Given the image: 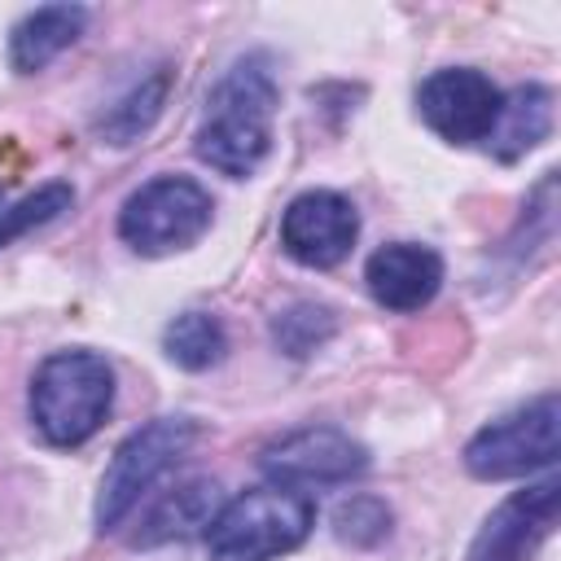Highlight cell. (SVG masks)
Masks as SVG:
<instances>
[{"label":"cell","instance_id":"obj_1","mask_svg":"<svg viewBox=\"0 0 561 561\" xmlns=\"http://www.w3.org/2000/svg\"><path fill=\"white\" fill-rule=\"evenodd\" d=\"M276 79L267 57H241L206 96V118L197 127V158L224 175H250L272 149Z\"/></svg>","mask_w":561,"mask_h":561},{"label":"cell","instance_id":"obj_2","mask_svg":"<svg viewBox=\"0 0 561 561\" xmlns=\"http://www.w3.org/2000/svg\"><path fill=\"white\" fill-rule=\"evenodd\" d=\"M316 526V500L298 486H250L237 500H224L206 526L210 561H276L294 552Z\"/></svg>","mask_w":561,"mask_h":561},{"label":"cell","instance_id":"obj_3","mask_svg":"<svg viewBox=\"0 0 561 561\" xmlns=\"http://www.w3.org/2000/svg\"><path fill=\"white\" fill-rule=\"evenodd\" d=\"M114 408V368L96 351H57L31 381V421L53 447L88 443Z\"/></svg>","mask_w":561,"mask_h":561},{"label":"cell","instance_id":"obj_4","mask_svg":"<svg viewBox=\"0 0 561 561\" xmlns=\"http://www.w3.org/2000/svg\"><path fill=\"white\" fill-rule=\"evenodd\" d=\"M215 219L210 193L188 175H158L140 184L118 210V237L140 254H175L202 241Z\"/></svg>","mask_w":561,"mask_h":561},{"label":"cell","instance_id":"obj_5","mask_svg":"<svg viewBox=\"0 0 561 561\" xmlns=\"http://www.w3.org/2000/svg\"><path fill=\"white\" fill-rule=\"evenodd\" d=\"M193 438H197V421L188 416H158L136 434H127L114 460L105 465V478L96 491V526L118 530L123 517L140 504V495L193 447Z\"/></svg>","mask_w":561,"mask_h":561},{"label":"cell","instance_id":"obj_6","mask_svg":"<svg viewBox=\"0 0 561 561\" xmlns=\"http://www.w3.org/2000/svg\"><path fill=\"white\" fill-rule=\"evenodd\" d=\"M561 403L557 394H539L535 403L482 425L469 443H465V469L482 482H500V478H522L530 469H548L561 451Z\"/></svg>","mask_w":561,"mask_h":561},{"label":"cell","instance_id":"obj_7","mask_svg":"<svg viewBox=\"0 0 561 561\" xmlns=\"http://www.w3.org/2000/svg\"><path fill=\"white\" fill-rule=\"evenodd\" d=\"M259 465L272 482L302 491V486H337V482L359 478L368 469V451L333 425H302L267 443Z\"/></svg>","mask_w":561,"mask_h":561},{"label":"cell","instance_id":"obj_8","mask_svg":"<svg viewBox=\"0 0 561 561\" xmlns=\"http://www.w3.org/2000/svg\"><path fill=\"white\" fill-rule=\"evenodd\" d=\"M500 101L504 92L482 75V70H469V66H447V70H434L421 88H416V110L421 118L451 145H473V140H486L495 114H500Z\"/></svg>","mask_w":561,"mask_h":561},{"label":"cell","instance_id":"obj_9","mask_svg":"<svg viewBox=\"0 0 561 561\" xmlns=\"http://www.w3.org/2000/svg\"><path fill=\"white\" fill-rule=\"evenodd\" d=\"M359 237V215L342 193L311 188L298 193L280 215V245L302 267H333L351 254Z\"/></svg>","mask_w":561,"mask_h":561},{"label":"cell","instance_id":"obj_10","mask_svg":"<svg viewBox=\"0 0 561 561\" xmlns=\"http://www.w3.org/2000/svg\"><path fill=\"white\" fill-rule=\"evenodd\" d=\"M557 478L513 491L478 530L469 561H530L557 526Z\"/></svg>","mask_w":561,"mask_h":561},{"label":"cell","instance_id":"obj_11","mask_svg":"<svg viewBox=\"0 0 561 561\" xmlns=\"http://www.w3.org/2000/svg\"><path fill=\"white\" fill-rule=\"evenodd\" d=\"M368 294L390 311H421L443 285V259L416 241H390L368 254Z\"/></svg>","mask_w":561,"mask_h":561},{"label":"cell","instance_id":"obj_12","mask_svg":"<svg viewBox=\"0 0 561 561\" xmlns=\"http://www.w3.org/2000/svg\"><path fill=\"white\" fill-rule=\"evenodd\" d=\"M219 508H224L219 482L215 478H188V482L162 491L145 508L140 526L131 530V548H158V543H180V539L206 535V526L215 522Z\"/></svg>","mask_w":561,"mask_h":561},{"label":"cell","instance_id":"obj_13","mask_svg":"<svg viewBox=\"0 0 561 561\" xmlns=\"http://www.w3.org/2000/svg\"><path fill=\"white\" fill-rule=\"evenodd\" d=\"M83 22H88V9L83 4H39V9H31L9 31V66L18 75L44 70L61 48H70L79 39Z\"/></svg>","mask_w":561,"mask_h":561},{"label":"cell","instance_id":"obj_14","mask_svg":"<svg viewBox=\"0 0 561 561\" xmlns=\"http://www.w3.org/2000/svg\"><path fill=\"white\" fill-rule=\"evenodd\" d=\"M548 131H552V92L543 83H526L500 101V114L486 131V149L500 162H517L522 153L543 145Z\"/></svg>","mask_w":561,"mask_h":561},{"label":"cell","instance_id":"obj_15","mask_svg":"<svg viewBox=\"0 0 561 561\" xmlns=\"http://www.w3.org/2000/svg\"><path fill=\"white\" fill-rule=\"evenodd\" d=\"M167 88H171V70L158 66L153 75H145L140 83H131V88L101 114L96 131H101L110 145H131L136 136H145V131L158 123V114H162V105H167Z\"/></svg>","mask_w":561,"mask_h":561},{"label":"cell","instance_id":"obj_16","mask_svg":"<svg viewBox=\"0 0 561 561\" xmlns=\"http://www.w3.org/2000/svg\"><path fill=\"white\" fill-rule=\"evenodd\" d=\"M162 351H167L171 364H180V368H188V373H206V368H215V364L224 359L228 333H224V324H219L215 316H206V311H184V316H175V320L167 324Z\"/></svg>","mask_w":561,"mask_h":561},{"label":"cell","instance_id":"obj_17","mask_svg":"<svg viewBox=\"0 0 561 561\" xmlns=\"http://www.w3.org/2000/svg\"><path fill=\"white\" fill-rule=\"evenodd\" d=\"M329 333H333V311L329 307H316V302H294V307L276 311V320H272L276 346L285 355H294V359H302L316 346H324Z\"/></svg>","mask_w":561,"mask_h":561},{"label":"cell","instance_id":"obj_18","mask_svg":"<svg viewBox=\"0 0 561 561\" xmlns=\"http://www.w3.org/2000/svg\"><path fill=\"white\" fill-rule=\"evenodd\" d=\"M70 206H75V188L61 184V180L35 188L31 197H22V202H13V206H0V245H9L13 237H22L26 228H39V224L57 219V215L70 210Z\"/></svg>","mask_w":561,"mask_h":561},{"label":"cell","instance_id":"obj_19","mask_svg":"<svg viewBox=\"0 0 561 561\" xmlns=\"http://www.w3.org/2000/svg\"><path fill=\"white\" fill-rule=\"evenodd\" d=\"M333 526H337V535L351 539V543H377V539L390 530V508H386L381 500H373V495H355V500L337 504Z\"/></svg>","mask_w":561,"mask_h":561},{"label":"cell","instance_id":"obj_20","mask_svg":"<svg viewBox=\"0 0 561 561\" xmlns=\"http://www.w3.org/2000/svg\"><path fill=\"white\" fill-rule=\"evenodd\" d=\"M0 193H4V175H0Z\"/></svg>","mask_w":561,"mask_h":561}]
</instances>
